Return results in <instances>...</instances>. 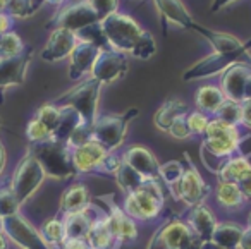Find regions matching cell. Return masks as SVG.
<instances>
[{
  "mask_svg": "<svg viewBox=\"0 0 251 249\" xmlns=\"http://www.w3.org/2000/svg\"><path fill=\"white\" fill-rule=\"evenodd\" d=\"M165 204V193L158 179H147L136 191L124 196L122 210L134 222H150L160 217Z\"/></svg>",
  "mask_w": 251,
  "mask_h": 249,
  "instance_id": "obj_1",
  "label": "cell"
},
{
  "mask_svg": "<svg viewBox=\"0 0 251 249\" xmlns=\"http://www.w3.org/2000/svg\"><path fill=\"white\" fill-rule=\"evenodd\" d=\"M100 28L110 49L121 53H131V55L148 33L133 18L121 14V12H114L108 18L101 19Z\"/></svg>",
  "mask_w": 251,
  "mask_h": 249,
  "instance_id": "obj_2",
  "label": "cell"
},
{
  "mask_svg": "<svg viewBox=\"0 0 251 249\" xmlns=\"http://www.w3.org/2000/svg\"><path fill=\"white\" fill-rule=\"evenodd\" d=\"M28 151L38 160L47 177L64 180L77 175L71 158V148L66 143L49 139V141L29 145Z\"/></svg>",
  "mask_w": 251,
  "mask_h": 249,
  "instance_id": "obj_3",
  "label": "cell"
},
{
  "mask_svg": "<svg viewBox=\"0 0 251 249\" xmlns=\"http://www.w3.org/2000/svg\"><path fill=\"white\" fill-rule=\"evenodd\" d=\"M100 90L101 83H98L93 77L77 83L74 88H71L69 91H66L64 95H60L59 98L53 100V103L57 107H71L79 114L81 121L84 124L93 125L97 121L98 114V98H100Z\"/></svg>",
  "mask_w": 251,
  "mask_h": 249,
  "instance_id": "obj_4",
  "label": "cell"
},
{
  "mask_svg": "<svg viewBox=\"0 0 251 249\" xmlns=\"http://www.w3.org/2000/svg\"><path fill=\"white\" fill-rule=\"evenodd\" d=\"M136 115V108H131L126 114L98 115L91 127V139L103 146L107 151H115L122 146L126 132H127V125H129L131 119H134Z\"/></svg>",
  "mask_w": 251,
  "mask_h": 249,
  "instance_id": "obj_5",
  "label": "cell"
},
{
  "mask_svg": "<svg viewBox=\"0 0 251 249\" xmlns=\"http://www.w3.org/2000/svg\"><path fill=\"white\" fill-rule=\"evenodd\" d=\"M45 177L47 175L43 172L42 165L38 163V160L28 151L18 162L9 182H11L12 191L16 193L18 199L21 201V204H25L40 189Z\"/></svg>",
  "mask_w": 251,
  "mask_h": 249,
  "instance_id": "obj_6",
  "label": "cell"
},
{
  "mask_svg": "<svg viewBox=\"0 0 251 249\" xmlns=\"http://www.w3.org/2000/svg\"><path fill=\"white\" fill-rule=\"evenodd\" d=\"M0 230L4 232L9 241L14 242L19 249H52L49 242L43 239L40 228L29 224L21 213L2 218Z\"/></svg>",
  "mask_w": 251,
  "mask_h": 249,
  "instance_id": "obj_7",
  "label": "cell"
},
{
  "mask_svg": "<svg viewBox=\"0 0 251 249\" xmlns=\"http://www.w3.org/2000/svg\"><path fill=\"white\" fill-rule=\"evenodd\" d=\"M196 242L200 241L195 237L188 224L181 218H172L158 228L151 239L150 249H195Z\"/></svg>",
  "mask_w": 251,
  "mask_h": 249,
  "instance_id": "obj_8",
  "label": "cell"
},
{
  "mask_svg": "<svg viewBox=\"0 0 251 249\" xmlns=\"http://www.w3.org/2000/svg\"><path fill=\"white\" fill-rule=\"evenodd\" d=\"M127 67H129V62H127L126 53H121L108 47V49H101L98 53L93 69H91V77L101 84H110L126 76Z\"/></svg>",
  "mask_w": 251,
  "mask_h": 249,
  "instance_id": "obj_9",
  "label": "cell"
},
{
  "mask_svg": "<svg viewBox=\"0 0 251 249\" xmlns=\"http://www.w3.org/2000/svg\"><path fill=\"white\" fill-rule=\"evenodd\" d=\"M98 23H100V18L88 5L86 0H81V2H76V4H69L53 19L55 28L69 29L73 33H79L83 29L90 28V26L98 25Z\"/></svg>",
  "mask_w": 251,
  "mask_h": 249,
  "instance_id": "obj_10",
  "label": "cell"
},
{
  "mask_svg": "<svg viewBox=\"0 0 251 249\" xmlns=\"http://www.w3.org/2000/svg\"><path fill=\"white\" fill-rule=\"evenodd\" d=\"M186 160L188 162H186L184 174H182L181 184H179V201H182L188 208H193L196 204L205 203L210 194V186L203 180L201 174L191 163L188 155H186Z\"/></svg>",
  "mask_w": 251,
  "mask_h": 249,
  "instance_id": "obj_11",
  "label": "cell"
},
{
  "mask_svg": "<svg viewBox=\"0 0 251 249\" xmlns=\"http://www.w3.org/2000/svg\"><path fill=\"white\" fill-rule=\"evenodd\" d=\"M105 220H107L108 228L115 235L119 246L133 244L138 239V222H134L131 217L124 213L122 206L115 204L114 201H105Z\"/></svg>",
  "mask_w": 251,
  "mask_h": 249,
  "instance_id": "obj_12",
  "label": "cell"
},
{
  "mask_svg": "<svg viewBox=\"0 0 251 249\" xmlns=\"http://www.w3.org/2000/svg\"><path fill=\"white\" fill-rule=\"evenodd\" d=\"M251 76V64L246 60H237L220 74V90L224 91L227 100L243 103L244 86L248 77Z\"/></svg>",
  "mask_w": 251,
  "mask_h": 249,
  "instance_id": "obj_13",
  "label": "cell"
},
{
  "mask_svg": "<svg viewBox=\"0 0 251 249\" xmlns=\"http://www.w3.org/2000/svg\"><path fill=\"white\" fill-rule=\"evenodd\" d=\"M107 153V149L93 139L76 148H71V158L76 174H98V169Z\"/></svg>",
  "mask_w": 251,
  "mask_h": 249,
  "instance_id": "obj_14",
  "label": "cell"
},
{
  "mask_svg": "<svg viewBox=\"0 0 251 249\" xmlns=\"http://www.w3.org/2000/svg\"><path fill=\"white\" fill-rule=\"evenodd\" d=\"M122 162L127 163L131 169H134L138 174L145 177V179H158V170H160V163H158L157 156L141 145H131L122 151L121 155Z\"/></svg>",
  "mask_w": 251,
  "mask_h": 249,
  "instance_id": "obj_15",
  "label": "cell"
},
{
  "mask_svg": "<svg viewBox=\"0 0 251 249\" xmlns=\"http://www.w3.org/2000/svg\"><path fill=\"white\" fill-rule=\"evenodd\" d=\"M241 60V57L237 55H222V53H215L205 57L200 62H196L195 66H191L184 74L182 79L184 81H196V79H206V77H213L222 74L229 66H232L234 62Z\"/></svg>",
  "mask_w": 251,
  "mask_h": 249,
  "instance_id": "obj_16",
  "label": "cell"
},
{
  "mask_svg": "<svg viewBox=\"0 0 251 249\" xmlns=\"http://www.w3.org/2000/svg\"><path fill=\"white\" fill-rule=\"evenodd\" d=\"M100 47L95 43L86 42V40H79L77 45L74 47L73 53L69 55V77L73 81L83 79L86 74H91L93 64L97 60L98 53H100Z\"/></svg>",
  "mask_w": 251,
  "mask_h": 249,
  "instance_id": "obj_17",
  "label": "cell"
},
{
  "mask_svg": "<svg viewBox=\"0 0 251 249\" xmlns=\"http://www.w3.org/2000/svg\"><path fill=\"white\" fill-rule=\"evenodd\" d=\"M77 42H79V38L76 33L64 28H55L50 35L45 49L42 50V59L45 62H60L73 53Z\"/></svg>",
  "mask_w": 251,
  "mask_h": 249,
  "instance_id": "obj_18",
  "label": "cell"
},
{
  "mask_svg": "<svg viewBox=\"0 0 251 249\" xmlns=\"http://www.w3.org/2000/svg\"><path fill=\"white\" fill-rule=\"evenodd\" d=\"M184 222L188 224V227L191 228V232L195 234V237L198 239L200 242L210 241L217 224H219L215 213H213L205 203L189 208Z\"/></svg>",
  "mask_w": 251,
  "mask_h": 249,
  "instance_id": "obj_19",
  "label": "cell"
},
{
  "mask_svg": "<svg viewBox=\"0 0 251 249\" xmlns=\"http://www.w3.org/2000/svg\"><path fill=\"white\" fill-rule=\"evenodd\" d=\"M196 33L203 36L210 45L213 47L215 53H222V55H237V57H243L246 55L248 45H244L241 40H237L236 36L232 35H227V33H220V31H212V29H206L200 25H193V28Z\"/></svg>",
  "mask_w": 251,
  "mask_h": 249,
  "instance_id": "obj_20",
  "label": "cell"
},
{
  "mask_svg": "<svg viewBox=\"0 0 251 249\" xmlns=\"http://www.w3.org/2000/svg\"><path fill=\"white\" fill-rule=\"evenodd\" d=\"M29 62H31V49H26L21 55L14 59L0 60V91L23 84Z\"/></svg>",
  "mask_w": 251,
  "mask_h": 249,
  "instance_id": "obj_21",
  "label": "cell"
},
{
  "mask_svg": "<svg viewBox=\"0 0 251 249\" xmlns=\"http://www.w3.org/2000/svg\"><path fill=\"white\" fill-rule=\"evenodd\" d=\"M100 208H97L95 204H90L83 211L62 215L67 239H86L88 232H90L95 218L100 215Z\"/></svg>",
  "mask_w": 251,
  "mask_h": 249,
  "instance_id": "obj_22",
  "label": "cell"
},
{
  "mask_svg": "<svg viewBox=\"0 0 251 249\" xmlns=\"http://www.w3.org/2000/svg\"><path fill=\"white\" fill-rule=\"evenodd\" d=\"M59 204H60L59 210L62 215L77 213V211L86 210V208L91 204L90 189L81 182L71 184V186H67L66 189H64Z\"/></svg>",
  "mask_w": 251,
  "mask_h": 249,
  "instance_id": "obj_23",
  "label": "cell"
},
{
  "mask_svg": "<svg viewBox=\"0 0 251 249\" xmlns=\"http://www.w3.org/2000/svg\"><path fill=\"white\" fill-rule=\"evenodd\" d=\"M86 241H88V244L91 246V249H117L119 248L117 239H115V235L112 234V230L107 225L103 210L95 218L93 225H91L90 232H88V235H86Z\"/></svg>",
  "mask_w": 251,
  "mask_h": 249,
  "instance_id": "obj_24",
  "label": "cell"
},
{
  "mask_svg": "<svg viewBox=\"0 0 251 249\" xmlns=\"http://www.w3.org/2000/svg\"><path fill=\"white\" fill-rule=\"evenodd\" d=\"M213 193H215V199L219 203V206L227 211H239L248 203L236 182L217 180V186L213 189Z\"/></svg>",
  "mask_w": 251,
  "mask_h": 249,
  "instance_id": "obj_25",
  "label": "cell"
},
{
  "mask_svg": "<svg viewBox=\"0 0 251 249\" xmlns=\"http://www.w3.org/2000/svg\"><path fill=\"white\" fill-rule=\"evenodd\" d=\"M244 227L234 222H219L210 241L219 249H239Z\"/></svg>",
  "mask_w": 251,
  "mask_h": 249,
  "instance_id": "obj_26",
  "label": "cell"
},
{
  "mask_svg": "<svg viewBox=\"0 0 251 249\" xmlns=\"http://www.w3.org/2000/svg\"><path fill=\"white\" fill-rule=\"evenodd\" d=\"M188 112H189V108L184 101L177 100V98H172V100H167L158 108L157 114H155L153 122H155V125H157V129L167 132L169 129H171V125L174 124L177 119L186 117Z\"/></svg>",
  "mask_w": 251,
  "mask_h": 249,
  "instance_id": "obj_27",
  "label": "cell"
},
{
  "mask_svg": "<svg viewBox=\"0 0 251 249\" xmlns=\"http://www.w3.org/2000/svg\"><path fill=\"white\" fill-rule=\"evenodd\" d=\"M162 18L179 28H193V19L181 0H155Z\"/></svg>",
  "mask_w": 251,
  "mask_h": 249,
  "instance_id": "obj_28",
  "label": "cell"
},
{
  "mask_svg": "<svg viewBox=\"0 0 251 249\" xmlns=\"http://www.w3.org/2000/svg\"><path fill=\"white\" fill-rule=\"evenodd\" d=\"M226 100L227 98L224 91L215 84H205L196 91V107L198 110L205 112L206 115H215Z\"/></svg>",
  "mask_w": 251,
  "mask_h": 249,
  "instance_id": "obj_29",
  "label": "cell"
},
{
  "mask_svg": "<svg viewBox=\"0 0 251 249\" xmlns=\"http://www.w3.org/2000/svg\"><path fill=\"white\" fill-rule=\"evenodd\" d=\"M184 169L186 163L179 162V160H171V162L160 163V170H158V177L169 187L176 201H179V184H181Z\"/></svg>",
  "mask_w": 251,
  "mask_h": 249,
  "instance_id": "obj_30",
  "label": "cell"
},
{
  "mask_svg": "<svg viewBox=\"0 0 251 249\" xmlns=\"http://www.w3.org/2000/svg\"><path fill=\"white\" fill-rule=\"evenodd\" d=\"M250 172H251V162H250V158H248V155L243 153V155L232 156V158L222 167V170L217 174V177H219V180H222V182L237 184Z\"/></svg>",
  "mask_w": 251,
  "mask_h": 249,
  "instance_id": "obj_31",
  "label": "cell"
},
{
  "mask_svg": "<svg viewBox=\"0 0 251 249\" xmlns=\"http://www.w3.org/2000/svg\"><path fill=\"white\" fill-rule=\"evenodd\" d=\"M60 108H62V114H60V121L52 134V139L53 141L66 143L67 145V141L71 139L73 132L76 131L77 125L83 121H81L79 114H77L74 108H71V107H60Z\"/></svg>",
  "mask_w": 251,
  "mask_h": 249,
  "instance_id": "obj_32",
  "label": "cell"
},
{
  "mask_svg": "<svg viewBox=\"0 0 251 249\" xmlns=\"http://www.w3.org/2000/svg\"><path fill=\"white\" fill-rule=\"evenodd\" d=\"M43 239L49 242V246L52 249H59L62 246V242L67 239L66 235V227H64V218L62 215L59 217H52L40 227Z\"/></svg>",
  "mask_w": 251,
  "mask_h": 249,
  "instance_id": "obj_33",
  "label": "cell"
},
{
  "mask_svg": "<svg viewBox=\"0 0 251 249\" xmlns=\"http://www.w3.org/2000/svg\"><path fill=\"white\" fill-rule=\"evenodd\" d=\"M145 180H147V179H145L141 174H138L136 170L131 169V167L127 165V163H124V162L121 163L119 170L115 172V182H117V186L121 187L126 194L136 191L138 187L145 182Z\"/></svg>",
  "mask_w": 251,
  "mask_h": 249,
  "instance_id": "obj_34",
  "label": "cell"
},
{
  "mask_svg": "<svg viewBox=\"0 0 251 249\" xmlns=\"http://www.w3.org/2000/svg\"><path fill=\"white\" fill-rule=\"evenodd\" d=\"M21 206L23 204L12 191L11 182H0V220L21 213Z\"/></svg>",
  "mask_w": 251,
  "mask_h": 249,
  "instance_id": "obj_35",
  "label": "cell"
},
{
  "mask_svg": "<svg viewBox=\"0 0 251 249\" xmlns=\"http://www.w3.org/2000/svg\"><path fill=\"white\" fill-rule=\"evenodd\" d=\"M25 50L26 47L18 33L9 31L0 38V60L14 59V57L21 55Z\"/></svg>",
  "mask_w": 251,
  "mask_h": 249,
  "instance_id": "obj_36",
  "label": "cell"
},
{
  "mask_svg": "<svg viewBox=\"0 0 251 249\" xmlns=\"http://www.w3.org/2000/svg\"><path fill=\"white\" fill-rule=\"evenodd\" d=\"M213 117L220 119V121L227 122L232 125H243V103H237L232 100H226L220 108L217 110V114Z\"/></svg>",
  "mask_w": 251,
  "mask_h": 249,
  "instance_id": "obj_37",
  "label": "cell"
},
{
  "mask_svg": "<svg viewBox=\"0 0 251 249\" xmlns=\"http://www.w3.org/2000/svg\"><path fill=\"white\" fill-rule=\"evenodd\" d=\"M60 114H62V108L57 107L53 101H50V103L42 105V107L36 110L35 117L38 119V121H42L43 124H45L47 127L50 129V132L53 134L57 124H59V121H60Z\"/></svg>",
  "mask_w": 251,
  "mask_h": 249,
  "instance_id": "obj_38",
  "label": "cell"
},
{
  "mask_svg": "<svg viewBox=\"0 0 251 249\" xmlns=\"http://www.w3.org/2000/svg\"><path fill=\"white\" fill-rule=\"evenodd\" d=\"M38 2L36 0H7V7H5V14L9 18H28L29 14L36 11Z\"/></svg>",
  "mask_w": 251,
  "mask_h": 249,
  "instance_id": "obj_39",
  "label": "cell"
},
{
  "mask_svg": "<svg viewBox=\"0 0 251 249\" xmlns=\"http://www.w3.org/2000/svg\"><path fill=\"white\" fill-rule=\"evenodd\" d=\"M26 138H28L29 145H35V143H43L52 139V132L42 121L33 117L26 125Z\"/></svg>",
  "mask_w": 251,
  "mask_h": 249,
  "instance_id": "obj_40",
  "label": "cell"
},
{
  "mask_svg": "<svg viewBox=\"0 0 251 249\" xmlns=\"http://www.w3.org/2000/svg\"><path fill=\"white\" fill-rule=\"evenodd\" d=\"M210 115H206L201 110H191L186 115V124H188L191 136H205L206 127H208Z\"/></svg>",
  "mask_w": 251,
  "mask_h": 249,
  "instance_id": "obj_41",
  "label": "cell"
},
{
  "mask_svg": "<svg viewBox=\"0 0 251 249\" xmlns=\"http://www.w3.org/2000/svg\"><path fill=\"white\" fill-rule=\"evenodd\" d=\"M88 5L97 12V16L101 19L108 18L110 14L117 12V0H86Z\"/></svg>",
  "mask_w": 251,
  "mask_h": 249,
  "instance_id": "obj_42",
  "label": "cell"
},
{
  "mask_svg": "<svg viewBox=\"0 0 251 249\" xmlns=\"http://www.w3.org/2000/svg\"><path fill=\"white\" fill-rule=\"evenodd\" d=\"M122 163V158L119 153L115 151H108L107 156L103 158V162H101L100 169H98V174H107V175H110V174H114L119 170V167H121Z\"/></svg>",
  "mask_w": 251,
  "mask_h": 249,
  "instance_id": "obj_43",
  "label": "cell"
},
{
  "mask_svg": "<svg viewBox=\"0 0 251 249\" xmlns=\"http://www.w3.org/2000/svg\"><path fill=\"white\" fill-rule=\"evenodd\" d=\"M167 132L176 139H188L189 136H191V131H189L188 124H186V117L177 119V121L171 125V129H169Z\"/></svg>",
  "mask_w": 251,
  "mask_h": 249,
  "instance_id": "obj_44",
  "label": "cell"
},
{
  "mask_svg": "<svg viewBox=\"0 0 251 249\" xmlns=\"http://www.w3.org/2000/svg\"><path fill=\"white\" fill-rule=\"evenodd\" d=\"M59 249H91L86 239H66Z\"/></svg>",
  "mask_w": 251,
  "mask_h": 249,
  "instance_id": "obj_45",
  "label": "cell"
},
{
  "mask_svg": "<svg viewBox=\"0 0 251 249\" xmlns=\"http://www.w3.org/2000/svg\"><path fill=\"white\" fill-rule=\"evenodd\" d=\"M237 186H239L243 196L246 198V201H251V172L248 174V175H244L243 179L237 182Z\"/></svg>",
  "mask_w": 251,
  "mask_h": 249,
  "instance_id": "obj_46",
  "label": "cell"
},
{
  "mask_svg": "<svg viewBox=\"0 0 251 249\" xmlns=\"http://www.w3.org/2000/svg\"><path fill=\"white\" fill-rule=\"evenodd\" d=\"M12 28V18H9L5 12H2L0 14V38L5 35V33H9Z\"/></svg>",
  "mask_w": 251,
  "mask_h": 249,
  "instance_id": "obj_47",
  "label": "cell"
},
{
  "mask_svg": "<svg viewBox=\"0 0 251 249\" xmlns=\"http://www.w3.org/2000/svg\"><path fill=\"white\" fill-rule=\"evenodd\" d=\"M243 125L251 129V101H243Z\"/></svg>",
  "mask_w": 251,
  "mask_h": 249,
  "instance_id": "obj_48",
  "label": "cell"
},
{
  "mask_svg": "<svg viewBox=\"0 0 251 249\" xmlns=\"http://www.w3.org/2000/svg\"><path fill=\"white\" fill-rule=\"evenodd\" d=\"M239 249H251V228L250 227H244L243 239H241Z\"/></svg>",
  "mask_w": 251,
  "mask_h": 249,
  "instance_id": "obj_49",
  "label": "cell"
},
{
  "mask_svg": "<svg viewBox=\"0 0 251 249\" xmlns=\"http://www.w3.org/2000/svg\"><path fill=\"white\" fill-rule=\"evenodd\" d=\"M5 163H7V153H5L4 145H2V141H0V175H2V172H4Z\"/></svg>",
  "mask_w": 251,
  "mask_h": 249,
  "instance_id": "obj_50",
  "label": "cell"
},
{
  "mask_svg": "<svg viewBox=\"0 0 251 249\" xmlns=\"http://www.w3.org/2000/svg\"><path fill=\"white\" fill-rule=\"evenodd\" d=\"M0 249H11V241L2 230H0Z\"/></svg>",
  "mask_w": 251,
  "mask_h": 249,
  "instance_id": "obj_51",
  "label": "cell"
},
{
  "mask_svg": "<svg viewBox=\"0 0 251 249\" xmlns=\"http://www.w3.org/2000/svg\"><path fill=\"white\" fill-rule=\"evenodd\" d=\"M244 101H251V76L248 77L246 86H244Z\"/></svg>",
  "mask_w": 251,
  "mask_h": 249,
  "instance_id": "obj_52",
  "label": "cell"
},
{
  "mask_svg": "<svg viewBox=\"0 0 251 249\" xmlns=\"http://www.w3.org/2000/svg\"><path fill=\"white\" fill-rule=\"evenodd\" d=\"M234 0H213V9H220V7H226V5L232 4Z\"/></svg>",
  "mask_w": 251,
  "mask_h": 249,
  "instance_id": "obj_53",
  "label": "cell"
},
{
  "mask_svg": "<svg viewBox=\"0 0 251 249\" xmlns=\"http://www.w3.org/2000/svg\"><path fill=\"white\" fill-rule=\"evenodd\" d=\"M200 249H219L212 241H205V242H200Z\"/></svg>",
  "mask_w": 251,
  "mask_h": 249,
  "instance_id": "obj_54",
  "label": "cell"
},
{
  "mask_svg": "<svg viewBox=\"0 0 251 249\" xmlns=\"http://www.w3.org/2000/svg\"><path fill=\"white\" fill-rule=\"evenodd\" d=\"M248 227L251 228V211H250V215H248Z\"/></svg>",
  "mask_w": 251,
  "mask_h": 249,
  "instance_id": "obj_55",
  "label": "cell"
},
{
  "mask_svg": "<svg viewBox=\"0 0 251 249\" xmlns=\"http://www.w3.org/2000/svg\"><path fill=\"white\" fill-rule=\"evenodd\" d=\"M246 45H248V49H250V47H251V42H250V43H246Z\"/></svg>",
  "mask_w": 251,
  "mask_h": 249,
  "instance_id": "obj_56",
  "label": "cell"
}]
</instances>
